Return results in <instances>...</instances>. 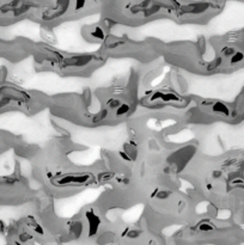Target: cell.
<instances>
[{"label":"cell","mask_w":244,"mask_h":245,"mask_svg":"<svg viewBox=\"0 0 244 245\" xmlns=\"http://www.w3.org/2000/svg\"><path fill=\"white\" fill-rule=\"evenodd\" d=\"M243 54L242 53H235L233 55H232V58H231V62L232 63H236V62H239V61H242L243 60Z\"/></svg>","instance_id":"obj_1"}]
</instances>
